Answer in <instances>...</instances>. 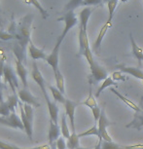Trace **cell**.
<instances>
[{"instance_id":"6da1fadb","label":"cell","mask_w":143,"mask_h":149,"mask_svg":"<svg viewBox=\"0 0 143 149\" xmlns=\"http://www.w3.org/2000/svg\"><path fill=\"white\" fill-rule=\"evenodd\" d=\"M33 17L31 15H26L21 19L19 24L16 26L12 24L14 29L9 27V33L17 38L21 43V47L24 51V47L30 42V33H31V24Z\"/></svg>"},{"instance_id":"7a4b0ae2","label":"cell","mask_w":143,"mask_h":149,"mask_svg":"<svg viewBox=\"0 0 143 149\" xmlns=\"http://www.w3.org/2000/svg\"><path fill=\"white\" fill-rule=\"evenodd\" d=\"M31 77L32 79L37 83V85L39 86V88L41 89V92L43 93V95L45 97L47 103H50L52 102V100L50 98L49 95H48L47 88H46V81H45L43 75H42L41 71L39 70L37 63L36 61H33V65H32V71H31Z\"/></svg>"},{"instance_id":"3957f363","label":"cell","mask_w":143,"mask_h":149,"mask_svg":"<svg viewBox=\"0 0 143 149\" xmlns=\"http://www.w3.org/2000/svg\"><path fill=\"white\" fill-rule=\"evenodd\" d=\"M64 39H62L60 36H58L57 42H56L55 47L53 48L52 52L50 55H48V57L46 58L47 63L52 67L54 70V73L57 72L58 70H60L58 68V61H60V45L62 43V41Z\"/></svg>"},{"instance_id":"277c9868","label":"cell","mask_w":143,"mask_h":149,"mask_svg":"<svg viewBox=\"0 0 143 149\" xmlns=\"http://www.w3.org/2000/svg\"><path fill=\"white\" fill-rule=\"evenodd\" d=\"M113 124L114 123H112L111 121H109L107 116H106L105 109L103 107V109L101 110V114H100L99 120V122H97V127H99L100 139H102L104 141H108V142L113 141L111 139V136H109V134L107 133V127L108 126L113 125Z\"/></svg>"},{"instance_id":"5b68a950","label":"cell","mask_w":143,"mask_h":149,"mask_svg":"<svg viewBox=\"0 0 143 149\" xmlns=\"http://www.w3.org/2000/svg\"><path fill=\"white\" fill-rule=\"evenodd\" d=\"M58 21L60 22H64V29H63V31L62 33L60 35L61 38L64 39L65 36L67 35V33L72 27H74L77 24L78 22V19L76 15H75L74 11H67L66 14H64L62 17L58 19Z\"/></svg>"},{"instance_id":"8992f818","label":"cell","mask_w":143,"mask_h":149,"mask_svg":"<svg viewBox=\"0 0 143 149\" xmlns=\"http://www.w3.org/2000/svg\"><path fill=\"white\" fill-rule=\"evenodd\" d=\"M3 76L5 82L9 84L14 94L15 95L18 94L17 90L19 91V81L18 78H17V73H15V71H14V69L12 68V66L10 64H5Z\"/></svg>"},{"instance_id":"52a82bcc","label":"cell","mask_w":143,"mask_h":149,"mask_svg":"<svg viewBox=\"0 0 143 149\" xmlns=\"http://www.w3.org/2000/svg\"><path fill=\"white\" fill-rule=\"evenodd\" d=\"M91 68L92 78L94 82H99V81H104L106 78H108V72L102 65L97 63L96 61H94L92 63L89 64Z\"/></svg>"},{"instance_id":"ba28073f","label":"cell","mask_w":143,"mask_h":149,"mask_svg":"<svg viewBox=\"0 0 143 149\" xmlns=\"http://www.w3.org/2000/svg\"><path fill=\"white\" fill-rule=\"evenodd\" d=\"M18 97L19 98L22 102L26 103V104H29L33 106V107H40V103L38 102V98L34 97L28 89H19L18 91Z\"/></svg>"},{"instance_id":"9c48e42d","label":"cell","mask_w":143,"mask_h":149,"mask_svg":"<svg viewBox=\"0 0 143 149\" xmlns=\"http://www.w3.org/2000/svg\"><path fill=\"white\" fill-rule=\"evenodd\" d=\"M126 128H133L137 131H140L143 128V97H141L139 103V110L134 112L133 119L126 126Z\"/></svg>"},{"instance_id":"30bf717a","label":"cell","mask_w":143,"mask_h":149,"mask_svg":"<svg viewBox=\"0 0 143 149\" xmlns=\"http://www.w3.org/2000/svg\"><path fill=\"white\" fill-rule=\"evenodd\" d=\"M78 104H80V103L74 102L70 100H66L65 103H64L65 114L70 121V126H71L72 133H73V132H76V130H75V110H76V107Z\"/></svg>"},{"instance_id":"8fae6325","label":"cell","mask_w":143,"mask_h":149,"mask_svg":"<svg viewBox=\"0 0 143 149\" xmlns=\"http://www.w3.org/2000/svg\"><path fill=\"white\" fill-rule=\"evenodd\" d=\"M112 26V22H106L105 24L101 27L100 31L97 35V38L95 39L94 45H92V50L95 54L99 55V50H100V46H101V43H102V40H103V37L105 36V34L107 33V30L109 27Z\"/></svg>"},{"instance_id":"7c38bea8","label":"cell","mask_w":143,"mask_h":149,"mask_svg":"<svg viewBox=\"0 0 143 149\" xmlns=\"http://www.w3.org/2000/svg\"><path fill=\"white\" fill-rule=\"evenodd\" d=\"M117 68H119L120 71L125 72L127 74H130L131 76L137 78V79H140L142 81L143 84V71L141 69L137 68V67H133V66H127L125 64H118Z\"/></svg>"},{"instance_id":"4fadbf2b","label":"cell","mask_w":143,"mask_h":149,"mask_svg":"<svg viewBox=\"0 0 143 149\" xmlns=\"http://www.w3.org/2000/svg\"><path fill=\"white\" fill-rule=\"evenodd\" d=\"M61 133L60 127L58 126V124H56L53 122L52 120H50V126H49V134H48V137H49V144L52 145L56 143V141L58 139L60 134Z\"/></svg>"},{"instance_id":"5bb4252c","label":"cell","mask_w":143,"mask_h":149,"mask_svg":"<svg viewBox=\"0 0 143 149\" xmlns=\"http://www.w3.org/2000/svg\"><path fill=\"white\" fill-rule=\"evenodd\" d=\"M19 111H21V118H22V124L24 126V131L27 134V136L29 137V139L33 141V139H32V134H33V131H32V128H33V124H31L29 122L28 120L26 119V114H24V104L22 103V102L19 100Z\"/></svg>"},{"instance_id":"9a60e30c","label":"cell","mask_w":143,"mask_h":149,"mask_svg":"<svg viewBox=\"0 0 143 149\" xmlns=\"http://www.w3.org/2000/svg\"><path fill=\"white\" fill-rule=\"evenodd\" d=\"M28 52H29L30 58H31L34 61H37V60H45L46 61V58L48 57V56L45 54V52L43 51V50L39 49V48L36 47L35 45L31 42V40H30V42H29Z\"/></svg>"},{"instance_id":"2e32d148","label":"cell","mask_w":143,"mask_h":149,"mask_svg":"<svg viewBox=\"0 0 143 149\" xmlns=\"http://www.w3.org/2000/svg\"><path fill=\"white\" fill-rule=\"evenodd\" d=\"M88 48H90V44L87 30L83 29L82 27L79 26V55L83 56V54Z\"/></svg>"},{"instance_id":"e0dca14e","label":"cell","mask_w":143,"mask_h":149,"mask_svg":"<svg viewBox=\"0 0 143 149\" xmlns=\"http://www.w3.org/2000/svg\"><path fill=\"white\" fill-rule=\"evenodd\" d=\"M92 11L94 9L90 7H85L84 9L80 12V27H82L83 29L87 30L88 29V22L90 19V17H91Z\"/></svg>"},{"instance_id":"ac0fdd59","label":"cell","mask_w":143,"mask_h":149,"mask_svg":"<svg viewBox=\"0 0 143 149\" xmlns=\"http://www.w3.org/2000/svg\"><path fill=\"white\" fill-rule=\"evenodd\" d=\"M110 92H112V93H113V94L116 95L117 97H119V100H121L122 102H124L125 104L128 106V107H130L131 109H133V110L134 112L139 110V105L135 104V103L131 102V100H128V98H127V97H125V95H123L121 94V93H119V92L117 91L116 89L113 88V87H111V88H110Z\"/></svg>"},{"instance_id":"d6986e66","label":"cell","mask_w":143,"mask_h":149,"mask_svg":"<svg viewBox=\"0 0 143 149\" xmlns=\"http://www.w3.org/2000/svg\"><path fill=\"white\" fill-rule=\"evenodd\" d=\"M130 39H131V49H133V54L134 57L136 58V60L138 61V63L140 64L141 61H143V50L140 47H138V45L135 43L131 33H130Z\"/></svg>"},{"instance_id":"ffe728a7","label":"cell","mask_w":143,"mask_h":149,"mask_svg":"<svg viewBox=\"0 0 143 149\" xmlns=\"http://www.w3.org/2000/svg\"><path fill=\"white\" fill-rule=\"evenodd\" d=\"M49 89H50V91H51V94L53 95V98H54V102L62 103V104H64V103H65L66 98L64 97V95L60 91V90L57 88V87H54V86H52V85H49Z\"/></svg>"},{"instance_id":"44dd1931","label":"cell","mask_w":143,"mask_h":149,"mask_svg":"<svg viewBox=\"0 0 143 149\" xmlns=\"http://www.w3.org/2000/svg\"><path fill=\"white\" fill-rule=\"evenodd\" d=\"M102 148L103 149H136L135 145H121V144H118V143L111 141H102Z\"/></svg>"},{"instance_id":"7402d4cb","label":"cell","mask_w":143,"mask_h":149,"mask_svg":"<svg viewBox=\"0 0 143 149\" xmlns=\"http://www.w3.org/2000/svg\"><path fill=\"white\" fill-rule=\"evenodd\" d=\"M79 134H78L76 132H73L70 134L69 139H67V148L68 149H77L79 147Z\"/></svg>"},{"instance_id":"603a6c76","label":"cell","mask_w":143,"mask_h":149,"mask_svg":"<svg viewBox=\"0 0 143 149\" xmlns=\"http://www.w3.org/2000/svg\"><path fill=\"white\" fill-rule=\"evenodd\" d=\"M55 74V79L56 84H57V88L64 95L65 94V87H64V77L62 73L60 72V70H58L57 72L54 73Z\"/></svg>"},{"instance_id":"cb8c5ba5","label":"cell","mask_w":143,"mask_h":149,"mask_svg":"<svg viewBox=\"0 0 143 149\" xmlns=\"http://www.w3.org/2000/svg\"><path fill=\"white\" fill-rule=\"evenodd\" d=\"M66 114H62V116H61V123H60V131H61V134H62V136L64 139H68L70 134L69 131V128H68V125H67V121H66Z\"/></svg>"},{"instance_id":"d4e9b609","label":"cell","mask_w":143,"mask_h":149,"mask_svg":"<svg viewBox=\"0 0 143 149\" xmlns=\"http://www.w3.org/2000/svg\"><path fill=\"white\" fill-rule=\"evenodd\" d=\"M8 106H9L11 112H16V107L19 105V98L18 97V95H11L8 97V100H6Z\"/></svg>"},{"instance_id":"484cf974","label":"cell","mask_w":143,"mask_h":149,"mask_svg":"<svg viewBox=\"0 0 143 149\" xmlns=\"http://www.w3.org/2000/svg\"><path fill=\"white\" fill-rule=\"evenodd\" d=\"M81 105H86L88 106L90 108H94V107H96L97 106V103H96V100H95V97L92 95V89H90V93H89V95L88 97L84 100L83 102H80Z\"/></svg>"},{"instance_id":"4316f807","label":"cell","mask_w":143,"mask_h":149,"mask_svg":"<svg viewBox=\"0 0 143 149\" xmlns=\"http://www.w3.org/2000/svg\"><path fill=\"white\" fill-rule=\"evenodd\" d=\"M117 84L114 82V80L112 79V78L110 77H108V78H106V79L103 81V82L100 84V86H99V88L97 89V93H96V95H95V97H99V95L101 94L102 91L104 89L106 88H108V87H111V86H116Z\"/></svg>"},{"instance_id":"83f0119b","label":"cell","mask_w":143,"mask_h":149,"mask_svg":"<svg viewBox=\"0 0 143 149\" xmlns=\"http://www.w3.org/2000/svg\"><path fill=\"white\" fill-rule=\"evenodd\" d=\"M117 5H118V0H109L107 2V8H108V14H109L107 22H112V19H113L114 13H115V10H116Z\"/></svg>"},{"instance_id":"f1b7e54d","label":"cell","mask_w":143,"mask_h":149,"mask_svg":"<svg viewBox=\"0 0 143 149\" xmlns=\"http://www.w3.org/2000/svg\"><path fill=\"white\" fill-rule=\"evenodd\" d=\"M26 3H28V4H32L33 6H34L36 9H37L39 12L41 13V15H42V17H43L44 19H46L47 17L49 16V15H48V12L44 9L43 6H42L41 3L38 1V0H26Z\"/></svg>"},{"instance_id":"f546056e","label":"cell","mask_w":143,"mask_h":149,"mask_svg":"<svg viewBox=\"0 0 143 149\" xmlns=\"http://www.w3.org/2000/svg\"><path fill=\"white\" fill-rule=\"evenodd\" d=\"M78 134H79V137H84V136H96L99 139H100L99 127H97L96 125L92 126L91 129H89V130H87L85 132H83V133H80Z\"/></svg>"},{"instance_id":"4dcf8cb0","label":"cell","mask_w":143,"mask_h":149,"mask_svg":"<svg viewBox=\"0 0 143 149\" xmlns=\"http://www.w3.org/2000/svg\"><path fill=\"white\" fill-rule=\"evenodd\" d=\"M83 1L84 0H70V1L65 5L64 7V10L66 11H74L76 9L77 7H79L80 5L83 4Z\"/></svg>"},{"instance_id":"1f68e13d","label":"cell","mask_w":143,"mask_h":149,"mask_svg":"<svg viewBox=\"0 0 143 149\" xmlns=\"http://www.w3.org/2000/svg\"><path fill=\"white\" fill-rule=\"evenodd\" d=\"M11 110L8 106L6 100H4L3 102L0 103V116H3V117H9L11 115Z\"/></svg>"},{"instance_id":"d6a6232c","label":"cell","mask_w":143,"mask_h":149,"mask_svg":"<svg viewBox=\"0 0 143 149\" xmlns=\"http://www.w3.org/2000/svg\"><path fill=\"white\" fill-rule=\"evenodd\" d=\"M56 146H57V149H66L67 148V143L63 136L58 137V139L56 141Z\"/></svg>"},{"instance_id":"836d02e7","label":"cell","mask_w":143,"mask_h":149,"mask_svg":"<svg viewBox=\"0 0 143 149\" xmlns=\"http://www.w3.org/2000/svg\"><path fill=\"white\" fill-rule=\"evenodd\" d=\"M103 0H84L83 6H96V5L101 4Z\"/></svg>"},{"instance_id":"e575fe53","label":"cell","mask_w":143,"mask_h":149,"mask_svg":"<svg viewBox=\"0 0 143 149\" xmlns=\"http://www.w3.org/2000/svg\"><path fill=\"white\" fill-rule=\"evenodd\" d=\"M92 110V113L94 115V119L95 122H99V117H100V114H101V110L102 109H100L99 106H96V107H94L91 109Z\"/></svg>"},{"instance_id":"d590c367","label":"cell","mask_w":143,"mask_h":149,"mask_svg":"<svg viewBox=\"0 0 143 149\" xmlns=\"http://www.w3.org/2000/svg\"><path fill=\"white\" fill-rule=\"evenodd\" d=\"M14 38L15 37H14L11 33L4 31V30H0V39L5 40V41H8V40H11V39H14Z\"/></svg>"},{"instance_id":"8d00e7d4","label":"cell","mask_w":143,"mask_h":149,"mask_svg":"<svg viewBox=\"0 0 143 149\" xmlns=\"http://www.w3.org/2000/svg\"><path fill=\"white\" fill-rule=\"evenodd\" d=\"M0 149H21V147H18L16 145L10 144V143L4 142L0 140Z\"/></svg>"},{"instance_id":"74e56055","label":"cell","mask_w":143,"mask_h":149,"mask_svg":"<svg viewBox=\"0 0 143 149\" xmlns=\"http://www.w3.org/2000/svg\"><path fill=\"white\" fill-rule=\"evenodd\" d=\"M112 79L114 81H126V77L120 71H116L112 74Z\"/></svg>"},{"instance_id":"f35d334b","label":"cell","mask_w":143,"mask_h":149,"mask_svg":"<svg viewBox=\"0 0 143 149\" xmlns=\"http://www.w3.org/2000/svg\"><path fill=\"white\" fill-rule=\"evenodd\" d=\"M4 66H5V57L3 53H0V78H1V76H3Z\"/></svg>"},{"instance_id":"ab89813d","label":"cell","mask_w":143,"mask_h":149,"mask_svg":"<svg viewBox=\"0 0 143 149\" xmlns=\"http://www.w3.org/2000/svg\"><path fill=\"white\" fill-rule=\"evenodd\" d=\"M3 84L1 83V81H0V103L4 102V98H3Z\"/></svg>"},{"instance_id":"60d3db41","label":"cell","mask_w":143,"mask_h":149,"mask_svg":"<svg viewBox=\"0 0 143 149\" xmlns=\"http://www.w3.org/2000/svg\"><path fill=\"white\" fill-rule=\"evenodd\" d=\"M102 141H103L102 139H99V142H97V144L95 145L94 149H103L102 148Z\"/></svg>"},{"instance_id":"b9f144b4","label":"cell","mask_w":143,"mask_h":149,"mask_svg":"<svg viewBox=\"0 0 143 149\" xmlns=\"http://www.w3.org/2000/svg\"><path fill=\"white\" fill-rule=\"evenodd\" d=\"M51 149H57V146H56V143L51 145Z\"/></svg>"},{"instance_id":"7bdbcfd3","label":"cell","mask_w":143,"mask_h":149,"mask_svg":"<svg viewBox=\"0 0 143 149\" xmlns=\"http://www.w3.org/2000/svg\"><path fill=\"white\" fill-rule=\"evenodd\" d=\"M77 149H91V147H81V146H79Z\"/></svg>"},{"instance_id":"ee69618b","label":"cell","mask_w":143,"mask_h":149,"mask_svg":"<svg viewBox=\"0 0 143 149\" xmlns=\"http://www.w3.org/2000/svg\"><path fill=\"white\" fill-rule=\"evenodd\" d=\"M120 1H122V2H124V3H125V2H128V0H120Z\"/></svg>"},{"instance_id":"f6af8a7d","label":"cell","mask_w":143,"mask_h":149,"mask_svg":"<svg viewBox=\"0 0 143 149\" xmlns=\"http://www.w3.org/2000/svg\"><path fill=\"white\" fill-rule=\"evenodd\" d=\"M108 1H109V0H103V2H106V3H107Z\"/></svg>"}]
</instances>
